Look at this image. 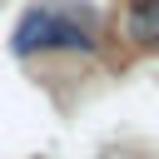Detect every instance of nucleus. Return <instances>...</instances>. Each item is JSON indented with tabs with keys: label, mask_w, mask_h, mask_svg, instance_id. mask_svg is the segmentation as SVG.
<instances>
[{
	"label": "nucleus",
	"mask_w": 159,
	"mask_h": 159,
	"mask_svg": "<svg viewBox=\"0 0 159 159\" xmlns=\"http://www.w3.org/2000/svg\"><path fill=\"white\" fill-rule=\"evenodd\" d=\"M50 50H75V55L99 50V15L89 0H40L15 20V30H10L15 60L50 55Z\"/></svg>",
	"instance_id": "nucleus-1"
},
{
	"label": "nucleus",
	"mask_w": 159,
	"mask_h": 159,
	"mask_svg": "<svg viewBox=\"0 0 159 159\" xmlns=\"http://www.w3.org/2000/svg\"><path fill=\"white\" fill-rule=\"evenodd\" d=\"M124 30L134 45H159V0H129Z\"/></svg>",
	"instance_id": "nucleus-2"
}]
</instances>
